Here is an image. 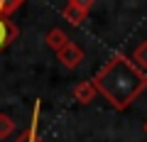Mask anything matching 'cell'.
<instances>
[{
  "label": "cell",
  "mask_w": 147,
  "mask_h": 142,
  "mask_svg": "<svg viewBox=\"0 0 147 142\" xmlns=\"http://www.w3.org/2000/svg\"><path fill=\"white\" fill-rule=\"evenodd\" d=\"M93 86L113 108L125 110L147 91V74L132 64L127 54L115 52L96 71Z\"/></svg>",
  "instance_id": "cell-1"
},
{
  "label": "cell",
  "mask_w": 147,
  "mask_h": 142,
  "mask_svg": "<svg viewBox=\"0 0 147 142\" xmlns=\"http://www.w3.org/2000/svg\"><path fill=\"white\" fill-rule=\"evenodd\" d=\"M20 7H22V0H0V15H5V17H10Z\"/></svg>",
  "instance_id": "cell-10"
},
{
  "label": "cell",
  "mask_w": 147,
  "mask_h": 142,
  "mask_svg": "<svg viewBox=\"0 0 147 142\" xmlns=\"http://www.w3.org/2000/svg\"><path fill=\"white\" fill-rule=\"evenodd\" d=\"M57 59H59V64H61L64 69H69V71H74V69L79 66L81 61H84V49L79 47L76 42H69L66 47L61 49V52H57Z\"/></svg>",
  "instance_id": "cell-3"
},
{
  "label": "cell",
  "mask_w": 147,
  "mask_h": 142,
  "mask_svg": "<svg viewBox=\"0 0 147 142\" xmlns=\"http://www.w3.org/2000/svg\"><path fill=\"white\" fill-rule=\"evenodd\" d=\"M39 110H42V100H34L32 118H30V127H27L15 142H44L42 137H39Z\"/></svg>",
  "instance_id": "cell-4"
},
{
  "label": "cell",
  "mask_w": 147,
  "mask_h": 142,
  "mask_svg": "<svg viewBox=\"0 0 147 142\" xmlns=\"http://www.w3.org/2000/svg\"><path fill=\"white\" fill-rule=\"evenodd\" d=\"M17 130L15 120H12L7 113H0V140H7V137H12Z\"/></svg>",
  "instance_id": "cell-9"
},
{
  "label": "cell",
  "mask_w": 147,
  "mask_h": 142,
  "mask_svg": "<svg viewBox=\"0 0 147 142\" xmlns=\"http://www.w3.org/2000/svg\"><path fill=\"white\" fill-rule=\"evenodd\" d=\"M96 96H98V91H96V86H93V79L79 81V83L74 86V98H76V103H81V105L91 103Z\"/></svg>",
  "instance_id": "cell-5"
},
{
  "label": "cell",
  "mask_w": 147,
  "mask_h": 142,
  "mask_svg": "<svg viewBox=\"0 0 147 142\" xmlns=\"http://www.w3.org/2000/svg\"><path fill=\"white\" fill-rule=\"evenodd\" d=\"M142 130H145V135H147V120H145V125H142Z\"/></svg>",
  "instance_id": "cell-11"
},
{
  "label": "cell",
  "mask_w": 147,
  "mask_h": 142,
  "mask_svg": "<svg viewBox=\"0 0 147 142\" xmlns=\"http://www.w3.org/2000/svg\"><path fill=\"white\" fill-rule=\"evenodd\" d=\"M91 7H93V0H69L66 5L61 7V15H64V20L69 25L79 27V25H84L88 20Z\"/></svg>",
  "instance_id": "cell-2"
},
{
  "label": "cell",
  "mask_w": 147,
  "mask_h": 142,
  "mask_svg": "<svg viewBox=\"0 0 147 142\" xmlns=\"http://www.w3.org/2000/svg\"><path fill=\"white\" fill-rule=\"evenodd\" d=\"M130 59H132V64H135L140 71H145L147 74V39L142 44H137L135 49H132V54H130Z\"/></svg>",
  "instance_id": "cell-8"
},
{
  "label": "cell",
  "mask_w": 147,
  "mask_h": 142,
  "mask_svg": "<svg viewBox=\"0 0 147 142\" xmlns=\"http://www.w3.org/2000/svg\"><path fill=\"white\" fill-rule=\"evenodd\" d=\"M44 42H47L49 49H54V52H61V49L66 47L71 39H69V34L61 30V27H52V30L44 34Z\"/></svg>",
  "instance_id": "cell-7"
},
{
  "label": "cell",
  "mask_w": 147,
  "mask_h": 142,
  "mask_svg": "<svg viewBox=\"0 0 147 142\" xmlns=\"http://www.w3.org/2000/svg\"><path fill=\"white\" fill-rule=\"evenodd\" d=\"M15 39H17V27H15V22H12L10 17L0 15V52L7 49Z\"/></svg>",
  "instance_id": "cell-6"
}]
</instances>
